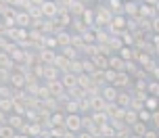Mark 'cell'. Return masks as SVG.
Returning <instances> with one entry per match:
<instances>
[{
  "label": "cell",
  "instance_id": "6da1fadb",
  "mask_svg": "<svg viewBox=\"0 0 159 138\" xmlns=\"http://www.w3.org/2000/svg\"><path fill=\"white\" fill-rule=\"evenodd\" d=\"M94 11H96V25H98V27H109L113 15H115L111 8H109V4H107V2H103V4L94 7Z\"/></svg>",
  "mask_w": 159,
  "mask_h": 138
},
{
  "label": "cell",
  "instance_id": "7a4b0ae2",
  "mask_svg": "<svg viewBox=\"0 0 159 138\" xmlns=\"http://www.w3.org/2000/svg\"><path fill=\"white\" fill-rule=\"evenodd\" d=\"M128 27H130V17H128V15H124V13L113 15L111 23H109V32H111V33H117V36H121V33L126 32Z\"/></svg>",
  "mask_w": 159,
  "mask_h": 138
},
{
  "label": "cell",
  "instance_id": "3957f363",
  "mask_svg": "<svg viewBox=\"0 0 159 138\" xmlns=\"http://www.w3.org/2000/svg\"><path fill=\"white\" fill-rule=\"evenodd\" d=\"M65 126L67 130H71L75 136L84 130V115L82 113H67V119H65Z\"/></svg>",
  "mask_w": 159,
  "mask_h": 138
},
{
  "label": "cell",
  "instance_id": "277c9868",
  "mask_svg": "<svg viewBox=\"0 0 159 138\" xmlns=\"http://www.w3.org/2000/svg\"><path fill=\"white\" fill-rule=\"evenodd\" d=\"M40 8H42V15L46 17V19H55V17L61 13V4H59L57 0H44V2L40 4Z\"/></svg>",
  "mask_w": 159,
  "mask_h": 138
},
{
  "label": "cell",
  "instance_id": "5b68a950",
  "mask_svg": "<svg viewBox=\"0 0 159 138\" xmlns=\"http://www.w3.org/2000/svg\"><path fill=\"white\" fill-rule=\"evenodd\" d=\"M115 86H117L119 90H130L132 86H134V75L130 71H119L117 73V80H115Z\"/></svg>",
  "mask_w": 159,
  "mask_h": 138
},
{
  "label": "cell",
  "instance_id": "8992f818",
  "mask_svg": "<svg viewBox=\"0 0 159 138\" xmlns=\"http://www.w3.org/2000/svg\"><path fill=\"white\" fill-rule=\"evenodd\" d=\"M101 94H103V98L107 103H115L117 100V94H119V88L115 84H105L103 88H101Z\"/></svg>",
  "mask_w": 159,
  "mask_h": 138
},
{
  "label": "cell",
  "instance_id": "52a82bcc",
  "mask_svg": "<svg viewBox=\"0 0 159 138\" xmlns=\"http://www.w3.org/2000/svg\"><path fill=\"white\" fill-rule=\"evenodd\" d=\"M57 48H40L38 50V61L40 63H44V65H48V63H55V59H57Z\"/></svg>",
  "mask_w": 159,
  "mask_h": 138
},
{
  "label": "cell",
  "instance_id": "ba28073f",
  "mask_svg": "<svg viewBox=\"0 0 159 138\" xmlns=\"http://www.w3.org/2000/svg\"><path fill=\"white\" fill-rule=\"evenodd\" d=\"M124 15H128L130 19H138V17H140V2H138V0L124 2Z\"/></svg>",
  "mask_w": 159,
  "mask_h": 138
},
{
  "label": "cell",
  "instance_id": "9c48e42d",
  "mask_svg": "<svg viewBox=\"0 0 159 138\" xmlns=\"http://www.w3.org/2000/svg\"><path fill=\"white\" fill-rule=\"evenodd\" d=\"M61 82H63V86L67 88V92H69V90H75V88H78V73L63 71V73H61Z\"/></svg>",
  "mask_w": 159,
  "mask_h": 138
},
{
  "label": "cell",
  "instance_id": "30bf717a",
  "mask_svg": "<svg viewBox=\"0 0 159 138\" xmlns=\"http://www.w3.org/2000/svg\"><path fill=\"white\" fill-rule=\"evenodd\" d=\"M109 67L111 69H117V71H124L126 69V59L121 57L119 52H111L109 55Z\"/></svg>",
  "mask_w": 159,
  "mask_h": 138
},
{
  "label": "cell",
  "instance_id": "8fae6325",
  "mask_svg": "<svg viewBox=\"0 0 159 138\" xmlns=\"http://www.w3.org/2000/svg\"><path fill=\"white\" fill-rule=\"evenodd\" d=\"M0 136L2 138H17V136H21V134H19V130H17L15 126H11L8 122H2L0 123Z\"/></svg>",
  "mask_w": 159,
  "mask_h": 138
},
{
  "label": "cell",
  "instance_id": "7c38bea8",
  "mask_svg": "<svg viewBox=\"0 0 159 138\" xmlns=\"http://www.w3.org/2000/svg\"><path fill=\"white\" fill-rule=\"evenodd\" d=\"M107 105H109V103L103 98V94H101V92L90 96V107H92V111H105V109H107Z\"/></svg>",
  "mask_w": 159,
  "mask_h": 138
},
{
  "label": "cell",
  "instance_id": "4fadbf2b",
  "mask_svg": "<svg viewBox=\"0 0 159 138\" xmlns=\"http://www.w3.org/2000/svg\"><path fill=\"white\" fill-rule=\"evenodd\" d=\"M98 136H105V138H107V136H117V128L113 126L111 119L98 126Z\"/></svg>",
  "mask_w": 159,
  "mask_h": 138
},
{
  "label": "cell",
  "instance_id": "5bb4252c",
  "mask_svg": "<svg viewBox=\"0 0 159 138\" xmlns=\"http://www.w3.org/2000/svg\"><path fill=\"white\" fill-rule=\"evenodd\" d=\"M132 100H134V94L132 92H128V90H119V94H117V103L119 107H132Z\"/></svg>",
  "mask_w": 159,
  "mask_h": 138
},
{
  "label": "cell",
  "instance_id": "9a60e30c",
  "mask_svg": "<svg viewBox=\"0 0 159 138\" xmlns=\"http://www.w3.org/2000/svg\"><path fill=\"white\" fill-rule=\"evenodd\" d=\"M0 65H2V69H11V71H15L17 69V61L8 52H0Z\"/></svg>",
  "mask_w": 159,
  "mask_h": 138
},
{
  "label": "cell",
  "instance_id": "2e32d148",
  "mask_svg": "<svg viewBox=\"0 0 159 138\" xmlns=\"http://www.w3.org/2000/svg\"><path fill=\"white\" fill-rule=\"evenodd\" d=\"M130 128H132V136H140V138H143L144 134H147V130H149V123L143 122V119H138V122L132 123Z\"/></svg>",
  "mask_w": 159,
  "mask_h": 138
},
{
  "label": "cell",
  "instance_id": "e0dca14e",
  "mask_svg": "<svg viewBox=\"0 0 159 138\" xmlns=\"http://www.w3.org/2000/svg\"><path fill=\"white\" fill-rule=\"evenodd\" d=\"M124 122H126L128 126H132V123L138 122V109H134V107H128V109H126V115H124Z\"/></svg>",
  "mask_w": 159,
  "mask_h": 138
},
{
  "label": "cell",
  "instance_id": "ac0fdd59",
  "mask_svg": "<svg viewBox=\"0 0 159 138\" xmlns=\"http://www.w3.org/2000/svg\"><path fill=\"white\" fill-rule=\"evenodd\" d=\"M0 111L2 113H13L15 111V98H0Z\"/></svg>",
  "mask_w": 159,
  "mask_h": 138
},
{
  "label": "cell",
  "instance_id": "d6986e66",
  "mask_svg": "<svg viewBox=\"0 0 159 138\" xmlns=\"http://www.w3.org/2000/svg\"><path fill=\"white\" fill-rule=\"evenodd\" d=\"M15 92H17V88L11 86V84H2L0 86V98H15Z\"/></svg>",
  "mask_w": 159,
  "mask_h": 138
},
{
  "label": "cell",
  "instance_id": "ffe728a7",
  "mask_svg": "<svg viewBox=\"0 0 159 138\" xmlns=\"http://www.w3.org/2000/svg\"><path fill=\"white\" fill-rule=\"evenodd\" d=\"M90 115H92V119H94L98 126L101 123H105V122H109L111 119V115L107 113V111H90Z\"/></svg>",
  "mask_w": 159,
  "mask_h": 138
},
{
  "label": "cell",
  "instance_id": "44dd1931",
  "mask_svg": "<svg viewBox=\"0 0 159 138\" xmlns=\"http://www.w3.org/2000/svg\"><path fill=\"white\" fill-rule=\"evenodd\" d=\"M117 69H111V67H107L103 71V80H105V84H115V80H117Z\"/></svg>",
  "mask_w": 159,
  "mask_h": 138
},
{
  "label": "cell",
  "instance_id": "7402d4cb",
  "mask_svg": "<svg viewBox=\"0 0 159 138\" xmlns=\"http://www.w3.org/2000/svg\"><path fill=\"white\" fill-rule=\"evenodd\" d=\"M149 111H157L159 109V96H153V94H149V96L144 98V103H143Z\"/></svg>",
  "mask_w": 159,
  "mask_h": 138
},
{
  "label": "cell",
  "instance_id": "603a6c76",
  "mask_svg": "<svg viewBox=\"0 0 159 138\" xmlns=\"http://www.w3.org/2000/svg\"><path fill=\"white\" fill-rule=\"evenodd\" d=\"M147 92L153 94V96H159V80L149 78V82H147Z\"/></svg>",
  "mask_w": 159,
  "mask_h": 138
},
{
  "label": "cell",
  "instance_id": "cb8c5ba5",
  "mask_svg": "<svg viewBox=\"0 0 159 138\" xmlns=\"http://www.w3.org/2000/svg\"><path fill=\"white\" fill-rule=\"evenodd\" d=\"M107 4H109V8H111L115 15L117 13H124V0H107Z\"/></svg>",
  "mask_w": 159,
  "mask_h": 138
},
{
  "label": "cell",
  "instance_id": "d4e9b609",
  "mask_svg": "<svg viewBox=\"0 0 159 138\" xmlns=\"http://www.w3.org/2000/svg\"><path fill=\"white\" fill-rule=\"evenodd\" d=\"M151 32L153 33H159V15H155L151 19Z\"/></svg>",
  "mask_w": 159,
  "mask_h": 138
},
{
  "label": "cell",
  "instance_id": "484cf974",
  "mask_svg": "<svg viewBox=\"0 0 159 138\" xmlns=\"http://www.w3.org/2000/svg\"><path fill=\"white\" fill-rule=\"evenodd\" d=\"M151 123H153V128H159V109H157V111H153Z\"/></svg>",
  "mask_w": 159,
  "mask_h": 138
},
{
  "label": "cell",
  "instance_id": "4316f807",
  "mask_svg": "<svg viewBox=\"0 0 159 138\" xmlns=\"http://www.w3.org/2000/svg\"><path fill=\"white\" fill-rule=\"evenodd\" d=\"M151 78H153V80H159V65L151 71Z\"/></svg>",
  "mask_w": 159,
  "mask_h": 138
},
{
  "label": "cell",
  "instance_id": "83f0119b",
  "mask_svg": "<svg viewBox=\"0 0 159 138\" xmlns=\"http://www.w3.org/2000/svg\"><path fill=\"white\" fill-rule=\"evenodd\" d=\"M124 2H130V0H124Z\"/></svg>",
  "mask_w": 159,
  "mask_h": 138
},
{
  "label": "cell",
  "instance_id": "f1b7e54d",
  "mask_svg": "<svg viewBox=\"0 0 159 138\" xmlns=\"http://www.w3.org/2000/svg\"><path fill=\"white\" fill-rule=\"evenodd\" d=\"M103 2H107V0H103Z\"/></svg>",
  "mask_w": 159,
  "mask_h": 138
},
{
  "label": "cell",
  "instance_id": "f546056e",
  "mask_svg": "<svg viewBox=\"0 0 159 138\" xmlns=\"http://www.w3.org/2000/svg\"><path fill=\"white\" fill-rule=\"evenodd\" d=\"M157 132H159V128H157Z\"/></svg>",
  "mask_w": 159,
  "mask_h": 138
}]
</instances>
